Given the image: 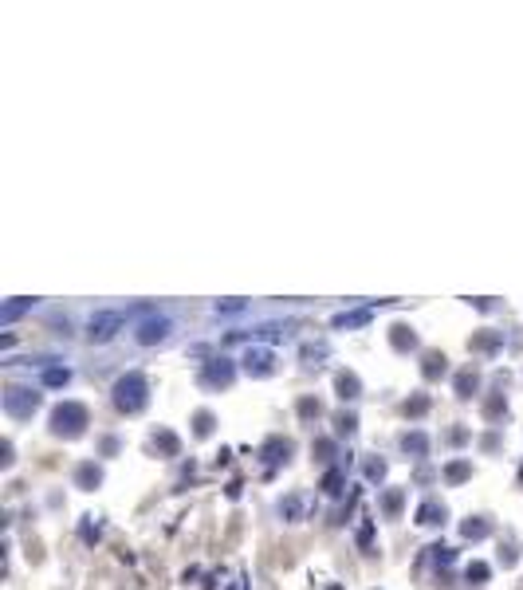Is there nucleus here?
I'll return each mask as SVG.
<instances>
[{"mask_svg":"<svg viewBox=\"0 0 523 590\" xmlns=\"http://www.w3.org/2000/svg\"><path fill=\"white\" fill-rule=\"evenodd\" d=\"M150 401V378L142 370H130L122 374L118 382H114V406L122 413H142Z\"/></svg>","mask_w":523,"mask_h":590,"instance_id":"f257e3e1","label":"nucleus"},{"mask_svg":"<svg viewBox=\"0 0 523 590\" xmlns=\"http://www.w3.org/2000/svg\"><path fill=\"white\" fill-rule=\"evenodd\" d=\"M75 484L91 492L95 484H103V469H98V465H79V469H75Z\"/></svg>","mask_w":523,"mask_h":590,"instance_id":"4468645a","label":"nucleus"},{"mask_svg":"<svg viewBox=\"0 0 523 590\" xmlns=\"http://www.w3.org/2000/svg\"><path fill=\"white\" fill-rule=\"evenodd\" d=\"M354 429H358V417H354V413H339V417H335V433L339 437H351Z\"/></svg>","mask_w":523,"mask_h":590,"instance_id":"5701e85b","label":"nucleus"},{"mask_svg":"<svg viewBox=\"0 0 523 590\" xmlns=\"http://www.w3.org/2000/svg\"><path fill=\"white\" fill-rule=\"evenodd\" d=\"M499 347V335H476L472 338V350H496Z\"/></svg>","mask_w":523,"mask_h":590,"instance_id":"c756f323","label":"nucleus"},{"mask_svg":"<svg viewBox=\"0 0 523 590\" xmlns=\"http://www.w3.org/2000/svg\"><path fill=\"white\" fill-rule=\"evenodd\" d=\"M122 323H126L122 311H98V315H91V323H87V338H91V342H110V338L122 331Z\"/></svg>","mask_w":523,"mask_h":590,"instance_id":"39448f33","label":"nucleus"},{"mask_svg":"<svg viewBox=\"0 0 523 590\" xmlns=\"http://www.w3.org/2000/svg\"><path fill=\"white\" fill-rule=\"evenodd\" d=\"M87 406L83 401H63V406H55L51 410V433L55 437H79L87 429Z\"/></svg>","mask_w":523,"mask_h":590,"instance_id":"f03ea898","label":"nucleus"},{"mask_svg":"<svg viewBox=\"0 0 523 590\" xmlns=\"http://www.w3.org/2000/svg\"><path fill=\"white\" fill-rule=\"evenodd\" d=\"M280 516L287 519V523H299V519H303V496H283V500H280Z\"/></svg>","mask_w":523,"mask_h":590,"instance_id":"2eb2a0df","label":"nucleus"},{"mask_svg":"<svg viewBox=\"0 0 523 590\" xmlns=\"http://www.w3.org/2000/svg\"><path fill=\"white\" fill-rule=\"evenodd\" d=\"M335 390H339L342 401H358V398H362V382H358V374H354V370L335 374Z\"/></svg>","mask_w":523,"mask_h":590,"instance_id":"1a4fd4ad","label":"nucleus"},{"mask_svg":"<svg viewBox=\"0 0 523 590\" xmlns=\"http://www.w3.org/2000/svg\"><path fill=\"white\" fill-rule=\"evenodd\" d=\"M36 410H39L36 390H28V385H8V390H4V413H8V417L24 422V417H32Z\"/></svg>","mask_w":523,"mask_h":590,"instance_id":"7ed1b4c3","label":"nucleus"},{"mask_svg":"<svg viewBox=\"0 0 523 590\" xmlns=\"http://www.w3.org/2000/svg\"><path fill=\"white\" fill-rule=\"evenodd\" d=\"M315 453H319V460H330V441H319Z\"/></svg>","mask_w":523,"mask_h":590,"instance_id":"f704fd0d","label":"nucleus"},{"mask_svg":"<svg viewBox=\"0 0 523 590\" xmlns=\"http://www.w3.org/2000/svg\"><path fill=\"white\" fill-rule=\"evenodd\" d=\"M154 449H161L166 457H177V449H181V441H177V437H173L170 429H161V433L154 437Z\"/></svg>","mask_w":523,"mask_h":590,"instance_id":"aec40b11","label":"nucleus"},{"mask_svg":"<svg viewBox=\"0 0 523 590\" xmlns=\"http://www.w3.org/2000/svg\"><path fill=\"white\" fill-rule=\"evenodd\" d=\"M173 335V319L170 315H146L142 323L134 327V342L138 347H158Z\"/></svg>","mask_w":523,"mask_h":590,"instance_id":"20e7f679","label":"nucleus"},{"mask_svg":"<svg viewBox=\"0 0 523 590\" xmlns=\"http://www.w3.org/2000/svg\"><path fill=\"white\" fill-rule=\"evenodd\" d=\"M468 472H472V469H468V465H464V460H452L449 469H445V476H449L452 484H461L464 476H468Z\"/></svg>","mask_w":523,"mask_h":590,"instance_id":"bb28decb","label":"nucleus"},{"mask_svg":"<svg viewBox=\"0 0 523 590\" xmlns=\"http://www.w3.org/2000/svg\"><path fill=\"white\" fill-rule=\"evenodd\" d=\"M244 307H248V303H244V300H229V303H217L213 311H217V315H240Z\"/></svg>","mask_w":523,"mask_h":590,"instance_id":"c85d7f7f","label":"nucleus"},{"mask_svg":"<svg viewBox=\"0 0 523 590\" xmlns=\"http://www.w3.org/2000/svg\"><path fill=\"white\" fill-rule=\"evenodd\" d=\"M476 385H480V378H476V370H464L461 378H456V398H472Z\"/></svg>","mask_w":523,"mask_h":590,"instance_id":"412c9836","label":"nucleus"},{"mask_svg":"<svg viewBox=\"0 0 523 590\" xmlns=\"http://www.w3.org/2000/svg\"><path fill=\"white\" fill-rule=\"evenodd\" d=\"M382 512H386V516H398V512H402V492H398V488H389V492L382 496Z\"/></svg>","mask_w":523,"mask_h":590,"instance_id":"393cba45","label":"nucleus"},{"mask_svg":"<svg viewBox=\"0 0 523 590\" xmlns=\"http://www.w3.org/2000/svg\"><path fill=\"white\" fill-rule=\"evenodd\" d=\"M421 374H425L429 382H437V378H445L449 374V358L445 354H437V350H429L425 362H421Z\"/></svg>","mask_w":523,"mask_h":590,"instance_id":"9b49d317","label":"nucleus"},{"mask_svg":"<svg viewBox=\"0 0 523 590\" xmlns=\"http://www.w3.org/2000/svg\"><path fill=\"white\" fill-rule=\"evenodd\" d=\"M232 378H236V366H232L229 358H209L205 366H201V385H205V390H229Z\"/></svg>","mask_w":523,"mask_h":590,"instance_id":"423d86ee","label":"nucleus"},{"mask_svg":"<svg viewBox=\"0 0 523 590\" xmlns=\"http://www.w3.org/2000/svg\"><path fill=\"white\" fill-rule=\"evenodd\" d=\"M193 425H197V429H193L197 437H209V433H213V413H209V410H201V413L193 417Z\"/></svg>","mask_w":523,"mask_h":590,"instance_id":"a878e982","label":"nucleus"},{"mask_svg":"<svg viewBox=\"0 0 523 590\" xmlns=\"http://www.w3.org/2000/svg\"><path fill=\"white\" fill-rule=\"evenodd\" d=\"M464 539H484V535H488V531H492V528H488V519L484 516H472V519H464Z\"/></svg>","mask_w":523,"mask_h":590,"instance_id":"a211bd4d","label":"nucleus"},{"mask_svg":"<svg viewBox=\"0 0 523 590\" xmlns=\"http://www.w3.org/2000/svg\"><path fill=\"white\" fill-rule=\"evenodd\" d=\"M366 476H370V480H382V476H386V460H370V465H366Z\"/></svg>","mask_w":523,"mask_h":590,"instance_id":"2f4dec72","label":"nucleus"},{"mask_svg":"<svg viewBox=\"0 0 523 590\" xmlns=\"http://www.w3.org/2000/svg\"><path fill=\"white\" fill-rule=\"evenodd\" d=\"M32 303H36V300H12V303H4V311H0V323H12V319H20L24 311H32Z\"/></svg>","mask_w":523,"mask_h":590,"instance_id":"dca6fc26","label":"nucleus"},{"mask_svg":"<svg viewBox=\"0 0 523 590\" xmlns=\"http://www.w3.org/2000/svg\"><path fill=\"white\" fill-rule=\"evenodd\" d=\"M342 484H346V472H342V469H330L327 476H323V492H327V496H339Z\"/></svg>","mask_w":523,"mask_h":590,"instance_id":"4be33fe9","label":"nucleus"},{"mask_svg":"<svg viewBox=\"0 0 523 590\" xmlns=\"http://www.w3.org/2000/svg\"><path fill=\"white\" fill-rule=\"evenodd\" d=\"M370 323V311H351V315H335V331H346V327H366Z\"/></svg>","mask_w":523,"mask_h":590,"instance_id":"6ab92c4d","label":"nucleus"},{"mask_svg":"<svg viewBox=\"0 0 523 590\" xmlns=\"http://www.w3.org/2000/svg\"><path fill=\"white\" fill-rule=\"evenodd\" d=\"M240 362H244V374H248V378H272V374H276V354H272L268 347H252Z\"/></svg>","mask_w":523,"mask_h":590,"instance_id":"0eeeda50","label":"nucleus"},{"mask_svg":"<svg viewBox=\"0 0 523 590\" xmlns=\"http://www.w3.org/2000/svg\"><path fill=\"white\" fill-rule=\"evenodd\" d=\"M389 342H393V350H414V347H417V335L409 331V327H393Z\"/></svg>","mask_w":523,"mask_h":590,"instance_id":"f3484780","label":"nucleus"},{"mask_svg":"<svg viewBox=\"0 0 523 590\" xmlns=\"http://www.w3.org/2000/svg\"><path fill=\"white\" fill-rule=\"evenodd\" d=\"M299 413H303V417H311V413H315V417H319V401L303 398V401H299Z\"/></svg>","mask_w":523,"mask_h":590,"instance_id":"72a5a7b5","label":"nucleus"},{"mask_svg":"<svg viewBox=\"0 0 523 590\" xmlns=\"http://www.w3.org/2000/svg\"><path fill=\"white\" fill-rule=\"evenodd\" d=\"M499 413H508V401H504V398H492V401L484 406V417H488V422H496Z\"/></svg>","mask_w":523,"mask_h":590,"instance_id":"cd10ccee","label":"nucleus"},{"mask_svg":"<svg viewBox=\"0 0 523 590\" xmlns=\"http://www.w3.org/2000/svg\"><path fill=\"white\" fill-rule=\"evenodd\" d=\"M402 453H409L414 460L429 457V437H425V433H405V437H402Z\"/></svg>","mask_w":523,"mask_h":590,"instance_id":"ddd939ff","label":"nucleus"},{"mask_svg":"<svg viewBox=\"0 0 523 590\" xmlns=\"http://www.w3.org/2000/svg\"><path fill=\"white\" fill-rule=\"evenodd\" d=\"M292 453H295V445L287 441V437H268V441H264V449H260V457L268 460V465H287V460H292Z\"/></svg>","mask_w":523,"mask_h":590,"instance_id":"6e6552de","label":"nucleus"},{"mask_svg":"<svg viewBox=\"0 0 523 590\" xmlns=\"http://www.w3.org/2000/svg\"><path fill=\"white\" fill-rule=\"evenodd\" d=\"M429 410V398H417V401H405V417H421Z\"/></svg>","mask_w":523,"mask_h":590,"instance_id":"7c9ffc66","label":"nucleus"},{"mask_svg":"<svg viewBox=\"0 0 523 590\" xmlns=\"http://www.w3.org/2000/svg\"><path fill=\"white\" fill-rule=\"evenodd\" d=\"M292 331H295V323H260L252 335H256V338H272V342H280V338H292Z\"/></svg>","mask_w":523,"mask_h":590,"instance_id":"f8f14e48","label":"nucleus"},{"mask_svg":"<svg viewBox=\"0 0 523 590\" xmlns=\"http://www.w3.org/2000/svg\"><path fill=\"white\" fill-rule=\"evenodd\" d=\"M445 516H449V512H445L441 500H425V504L417 507V523H421V528H437V523H445Z\"/></svg>","mask_w":523,"mask_h":590,"instance_id":"9d476101","label":"nucleus"},{"mask_svg":"<svg viewBox=\"0 0 523 590\" xmlns=\"http://www.w3.org/2000/svg\"><path fill=\"white\" fill-rule=\"evenodd\" d=\"M71 382V370H67V366H51V370H44V385H67Z\"/></svg>","mask_w":523,"mask_h":590,"instance_id":"b1692460","label":"nucleus"},{"mask_svg":"<svg viewBox=\"0 0 523 590\" xmlns=\"http://www.w3.org/2000/svg\"><path fill=\"white\" fill-rule=\"evenodd\" d=\"M472 578H476V587H480V582L488 578V566L484 563H472V566H468V582H472Z\"/></svg>","mask_w":523,"mask_h":590,"instance_id":"473e14b6","label":"nucleus"}]
</instances>
